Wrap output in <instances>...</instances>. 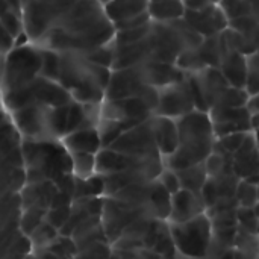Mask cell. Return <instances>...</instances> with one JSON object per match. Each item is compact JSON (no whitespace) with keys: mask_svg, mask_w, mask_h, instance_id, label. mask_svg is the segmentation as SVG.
<instances>
[{"mask_svg":"<svg viewBox=\"0 0 259 259\" xmlns=\"http://www.w3.org/2000/svg\"><path fill=\"white\" fill-rule=\"evenodd\" d=\"M114 36L115 27L106 17L103 3L100 0H77L38 44L56 52L87 53L112 42Z\"/></svg>","mask_w":259,"mask_h":259,"instance_id":"1","label":"cell"},{"mask_svg":"<svg viewBox=\"0 0 259 259\" xmlns=\"http://www.w3.org/2000/svg\"><path fill=\"white\" fill-rule=\"evenodd\" d=\"M111 68L91 62L79 52H59L56 82L64 87L73 100L80 103H102L111 77Z\"/></svg>","mask_w":259,"mask_h":259,"instance_id":"2","label":"cell"},{"mask_svg":"<svg viewBox=\"0 0 259 259\" xmlns=\"http://www.w3.org/2000/svg\"><path fill=\"white\" fill-rule=\"evenodd\" d=\"M176 123L179 146L170 156H167V168L176 171L205 162V159L212 153L215 143L211 115L206 111L194 109L179 117Z\"/></svg>","mask_w":259,"mask_h":259,"instance_id":"3","label":"cell"},{"mask_svg":"<svg viewBox=\"0 0 259 259\" xmlns=\"http://www.w3.org/2000/svg\"><path fill=\"white\" fill-rule=\"evenodd\" d=\"M21 155L26 184L55 182L61 176L73 175L71 155L61 140H21Z\"/></svg>","mask_w":259,"mask_h":259,"instance_id":"4","label":"cell"},{"mask_svg":"<svg viewBox=\"0 0 259 259\" xmlns=\"http://www.w3.org/2000/svg\"><path fill=\"white\" fill-rule=\"evenodd\" d=\"M71 100L73 97L64 87L41 74L27 85L2 94V103L9 112H14L29 105L62 106L70 103Z\"/></svg>","mask_w":259,"mask_h":259,"instance_id":"5","label":"cell"},{"mask_svg":"<svg viewBox=\"0 0 259 259\" xmlns=\"http://www.w3.org/2000/svg\"><path fill=\"white\" fill-rule=\"evenodd\" d=\"M41 71V50L29 44L15 46L6 52L3 58V82L2 94L18 90L35 77Z\"/></svg>","mask_w":259,"mask_h":259,"instance_id":"6","label":"cell"},{"mask_svg":"<svg viewBox=\"0 0 259 259\" xmlns=\"http://www.w3.org/2000/svg\"><path fill=\"white\" fill-rule=\"evenodd\" d=\"M176 250L190 259H203L211 240L212 223L206 212L182 223H168Z\"/></svg>","mask_w":259,"mask_h":259,"instance_id":"7","label":"cell"},{"mask_svg":"<svg viewBox=\"0 0 259 259\" xmlns=\"http://www.w3.org/2000/svg\"><path fill=\"white\" fill-rule=\"evenodd\" d=\"M77 0H29L21 6L23 27L29 39L38 42Z\"/></svg>","mask_w":259,"mask_h":259,"instance_id":"8","label":"cell"},{"mask_svg":"<svg viewBox=\"0 0 259 259\" xmlns=\"http://www.w3.org/2000/svg\"><path fill=\"white\" fill-rule=\"evenodd\" d=\"M140 215H150L152 214L143 208H137L132 205H127L124 202H120L114 197H103V208L100 214L102 228L105 232V237L108 243L112 246L123 231Z\"/></svg>","mask_w":259,"mask_h":259,"instance_id":"9","label":"cell"},{"mask_svg":"<svg viewBox=\"0 0 259 259\" xmlns=\"http://www.w3.org/2000/svg\"><path fill=\"white\" fill-rule=\"evenodd\" d=\"M109 149L117 150L120 153L131 155V156H138V158L161 156L155 144L150 118L123 132L109 146Z\"/></svg>","mask_w":259,"mask_h":259,"instance_id":"10","label":"cell"},{"mask_svg":"<svg viewBox=\"0 0 259 259\" xmlns=\"http://www.w3.org/2000/svg\"><path fill=\"white\" fill-rule=\"evenodd\" d=\"M47 105H29L11 112V121L23 140H50Z\"/></svg>","mask_w":259,"mask_h":259,"instance_id":"11","label":"cell"},{"mask_svg":"<svg viewBox=\"0 0 259 259\" xmlns=\"http://www.w3.org/2000/svg\"><path fill=\"white\" fill-rule=\"evenodd\" d=\"M196 109L194 96L188 79L171 83L159 90V103L155 115L179 118Z\"/></svg>","mask_w":259,"mask_h":259,"instance_id":"12","label":"cell"},{"mask_svg":"<svg viewBox=\"0 0 259 259\" xmlns=\"http://www.w3.org/2000/svg\"><path fill=\"white\" fill-rule=\"evenodd\" d=\"M150 167H164L162 156L138 158V156L126 155V153H120L109 147L102 149L96 155V173L100 176L129 171V170H138V168H150Z\"/></svg>","mask_w":259,"mask_h":259,"instance_id":"13","label":"cell"},{"mask_svg":"<svg viewBox=\"0 0 259 259\" xmlns=\"http://www.w3.org/2000/svg\"><path fill=\"white\" fill-rule=\"evenodd\" d=\"M153 115H155L153 108L141 96L117 99V100H105L100 105V118L105 120L143 123Z\"/></svg>","mask_w":259,"mask_h":259,"instance_id":"14","label":"cell"},{"mask_svg":"<svg viewBox=\"0 0 259 259\" xmlns=\"http://www.w3.org/2000/svg\"><path fill=\"white\" fill-rule=\"evenodd\" d=\"M147 85L149 83L146 80L144 64L112 70L105 91V100H117L138 96Z\"/></svg>","mask_w":259,"mask_h":259,"instance_id":"15","label":"cell"},{"mask_svg":"<svg viewBox=\"0 0 259 259\" xmlns=\"http://www.w3.org/2000/svg\"><path fill=\"white\" fill-rule=\"evenodd\" d=\"M182 20L202 36H212L228 27V17L222 11L220 5L212 3L200 9H185Z\"/></svg>","mask_w":259,"mask_h":259,"instance_id":"16","label":"cell"},{"mask_svg":"<svg viewBox=\"0 0 259 259\" xmlns=\"http://www.w3.org/2000/svg\"><path fill=\"white\" fill-rule=\"evenodd\" d=\"M232 171L241 181L259 184V152L255 134H247L240 149L232 155Z\"/></svg>","mask_w":259,"mask_h":259,"instance_id":"17","label":"cell"},{"mask_svg":"<svg viewBox=\"0 0 259 259\" xmlns=\"http://www.w3.org/2000/svg\"><path fill=\"white\" fill-rule=\"evenodd\" d=\"M203 212H206V205L202 199V194L182 188L171 196V212L168 222L182 223Z\"/></svg>","mask_w":259,"mask_h":259,"instance_id":"18","label":"cell"},{"mask_svg":"<svg viewBox=\"0 0 259 259\" xmlns=\"http://www.w3.org/2000/svg\"><path fill=\"white\" fill-rule=\"evenodd\" d=\"M152 132L155 138L156 149L161 156H170L179 146V132L178 123L175 118L164 117V115H153L150 117Z\"/></svg>","mask_w":259,"mask_h":259,"instance_id":"19","label":"cell"},{"mask_svg":"<svg viewBox=\"0 0 259 259\" xmlns=\"http://www.w3.org/2000/svg\"><path fill=\"white\" fill-rule=\"evenodd\" d=\"M58 188L53 181H42L36 184H26L18 196H20V208L21 211L30 208H41L49 209L53 197L56 196Z\"/></svg>","mask_w":259,"mask_h":259,"instance_id":"20","label":"cell"},{"mask_svg":"<svg viewBox=\"0 0 259 259\" xmlns=\"http://www.w3.org/2000/svg\"><path fill=\"white\" fill-rule=\"evenodd\" d=\"M61 143L70 153H91L97 155L102 147V140L99 135L97 127L80 129L65 135Z\"/></svg>","mask_w":259,"mask_h":259,"instance_id":"21","label":"cell"},{"mask_svg":"<svg viewBox=\"0 0 259 259\" xmlns=\"http://www.w3.org/2000/svg\"><path fill=\"white\" fill-rule=\"evenodd\" d=\"M219 67H220V71H222L223 77L229 83V87L244 88L246 79H247V74H249L247 61H246L244 55H241L238 52L228 50L225 53V56H223Z\"/></svg>","mask_w":259,"mask_h":259,"instance_id":"22","label":"cell"},{"mask_svg":"<svg viewBox=\"0 0 259 259\" xmlns=\"http://www.w3.org/2000/svg\"><path fill=\"white\" fill-rule=\"evenodd\" d=\"M149 0H109L103 5L106 17L112 23H118L143 12H147Z\"/></svg>","mask_w":259,"mask_h":259,"instance_id":"23","label":"cell"},{"mask_svg":"<svg viewBox=\"0 0 259 259\" xmlns=\"http://www.w3.org/2000/svg\"><path fill=\"white\" fill-rule=\"evenodd\" d=\"M185 9L187 6L184 0H149L147 12L152 20L168 23L181 20L185 14Z\"/></svg>","mask_w":259,"mask_h":259,"instance_id":"24","label":"cell"},{"mask_svg":"<svg viewBox=\"0 0 259 259\" xmlns=\"http://www.w3.org/2000/svg\"><path fill=\"white\" fill-rule=\"evenodd\" d=\"M149 211L156 220L167 222L171 212V194L158 182V179L153 182L150 197H149Z\"/></svg>","mask_w":259,"mask_h":259,"instance_id":"25","label":"cell"},{"mask_svg":"<svg viewBox=\"0 0 259 259\" xmlns=\"http://www.w3.org/2000/svg\"><path fill=\"white\" fill-rule=\"evenodd\" d=\"M93 197H105L103 178L97 173L85 179L74 176L73 199H93Z\"/></svg>","mask_w":259,"mask_h":259,"instance_id":"26","label":"cell"},{"mask_svg":"<svg viewBox=\"0 0 259 259\" xmlns=\"http://www.w3.org/2000/svg\"><path fill=\"white\" fill-rule=\"evenodd\" d=\"M176 173L179 176L182 188L194 191V193H200L203 185L208 181V173H206V168H205L203 162L187 167V168H182V170H176Z\"/></svg>","mask_w":259,"mask_h":259,"instance_id":"27","label":"cell"},{"mask_svg":"<svg viewBox=\"0 0 259 259\" xmlns=\"http://www.w3.org/2000/svg\"><path fill=\"white\" fill-rule=\"evenodd\" d=\"M26 185V171L24 167L8 168L0 171V199L8 194L20 193Z\"/></svg>","mask_w":259,"mask_h":259,"instance_id":"28","label":"cell"},{"mask_svg":"<svg viewBox=\"0 0 259 259\" xmlns=\"http://www.w3.org/2000/svg\"><path fill=\"white\" fill-rule=\"evenodd\" d=\"M58 237H59V231L44 220V222H42V223H41V225L27 237V240H29V243H30V249H36L38 252H46Z\"/></svg>","mask_w":259,"mask_h":259,"instance_id":"29","label":"cell"},{"mask_svg":"<svg viewBox=\"0 0 259 259\" xmlns=\"http://www.w3.org/2000/svg\"><path fill=\"white\" fill-rule=\"evenodd\" d=\"M46 215H47V209H41V208H30L21 211L18 217V231L24 237H29L46 220Z\"/></svg>","mask_w":259,"mask_h":259,"instance_id":"30","label":"cell"},{"mask_svg":"<svg viewBox=\"0 0 259 259\" xmlns=\"http://www.w3.org/2000/svg\"><path fill=\"white\" fill-rule=\"evenodd\" d=\"M235 200L238 208H255L258 205V185L240 179L235 191Z\"/></svg>","mask_w":259,"mask_h":259,"instance_id":"31","label":"cell"},{"mask_svg":"<svg viewBox=\"0 0 259 259\" xmlns=\"http://www.w3.org/2000/svg\"><path fill=\"white\" fill-rule=\"evenodd\" d=\"M73 162V175L76 178H90L96 175V155L91 153H70Z\"/></svg>","mask_w":259,"mask_h":259,"instance_id":"32","label":"cell"},{"mask_svg":"<svg viewBox=\"0 0 259 259\" xmlns=\"http://www.w3.org/2000/svg\"><path fill=\"white\" fill-rule=\"evenodd\" d=\"M91 62L100 65V67H106V68H111L112 67V62H114V55H115V46H114V41L112 42H108L105 46H100V47H96L87 53H83Z\"/></svg>","mask_w":259,"mask_h":259,"instance_id":"33","label":"cell"},{"mask_svg":"<svg viewBox=\"0 0 259 259\" xmlns=\"http://www.w3.org/2000/svg\"><path fill=\"white\" fill-rule=\"evenodd\" d=\"M152 23L141 26V27H135V29H126V30H115V36H114V44L115 46H126V44H134L138 42L141 39H144L149 32H150Z\"/></svg>","mask_w":259,"mask_h":259,"instance_id":"34","label":"cell"},{"mask_svg":"<svg viewBox=\"0 0 259 259\" xmlns=\"http://www.w3.org/2000/svg\"><path fill=\"white\" fill-rule=\"evenodd\" d=\"M237 226L250 234H258L259 215L255 208H238L237 209Z\"/></svg>","mask_w":259,"mask_h":259,"instance_id":"35","label":"cell"},{"mask_svg":"<svg viewBox=\"0 0 259 259\" xmlns=\"http://www.w3.org/2000/svg\"><path fill=\"white\" fill-rule=\"evenodd\" d=\"M112 253V247L106 241H100L96 244H91L82 250L77 252L74 259H109Z\"/></svg>","mask_w":259,"mask_h":259,"instance_id":"36","label":"cell"},{"mask_svg":"<svg viewBox=\"0 0 259 259\" xmlns=\"http://www.w3.org/2000/svg\"><path fill=\"white\" fill-rule=\"evenodd\" d=\"M71 214V205H64V206H52L47 209V215H46V222L50 223L53 228H56L58 231L62 229V226L67 223L68 217Z\"/></svg>","mask_w":259,"mask_h":259,"instance_id":"37","label":"cell"},{"mask_svg":"<svg viewBox=\"0 0 259 259\" xmlns=\"http://www.w3.org/2000/svg\"><path fill=\"white\" fill-rule=\"evenodd\" d=\"M158 182L173 196L176 194L179 190H182V185H181V181H179V176L175 170L171 168H164L161 171V175L158 176Z\"/></svg>","mask_w":259,"mask_h":259,"instance_id":"38","label":"cell"},{"mask_svg":"<svg viewBox=\"0 0 259 259\" xmlns=\"http://www.w3.org/2000/svg\"><path fill=\"white\" fill-rule=\"evenodd\" d=\"M247 94L256 96L259 94V74L256 73H249L247 79H246V85H244Z\"/></svg>","mask_w":259,"mask_h":259,"instance_id":"39","label":"cell"},{"mask_svg":"<svg viewBox=\"0 0 259 259\" xmlns=\"http://www.w3.org/2000/svg\"><path fill=\"white\" fill-rule=\"evenodd\" d=\"M9 120H11V115L8 114L6 108H5V106H3V103L0 102V126H2L3 123L9 121Z\"/></svg>","mask_w":259,"mask_h":259,"instance_id":"40","label":"cell"},{"mask_svg":"<svg viewBox=\"0 0 259 259\" xmlns=\"http://www.w3.org/2000/svg\"><path fill=\"white\" fill-rule=\"evenodd\" d=\"M3 55L0 53V96H2V91H3V88H2V82H3Z\"/></svg>","mask_w":259,"mask_h":259,"instance_id":"41","label":"cell"},{"mask_svg":"<svg viewBox=\"0 0 259 259\" xmlns=\"http://www.w3.org/2000/svg\"><path fill=\"white\" fill-rule=\"evenodd\" d=\"M9 2H11L17 9H20V11H21V0H9Z\"/></svg>","mask_w":259,"mask_h":259,"instance_id":"42","label":"cell"},{"mask_svg":"<svg viewBox=\"0 0 259 259\" xmlns=\"http://www.w3.org/2000/svg\"><path fill=\"white\" fill-rule=\"evenodd\" d=\"M220 259H234V255H232V250L231 252H228V253H225L223 256Z\"/></svg>","mask_w":259,"mask_h":259,"instance_id":"43","label":"cell"},{"mask_svg":"<svg viewBox=\"0 0 259 259\" xmlns=\"http://www.w3.org/2000/svg\"><path fill=\"white\" fill-rule=\"evenodd\" d=\"M255 211H256V214L259 215V184H258V205L255 206Z\"/></svg>","mask_w":259,"mask_h":259,"instance_id":"44","label":"cell"},{"mask_svg":"<svg viewBox=\"0 0 259 259\" xmlns=\"http://www.w3.org/2000/svg\"><path fill=\"white\" fill-rule=\"evenodd\" d=\"M255 138H256V141L259 143V127H256V134H255Z\"/></svg>","mask_w":259,"mask_h":259,"instance_id":"45","label":"cell"},{"mask_svg":"<svg viewBox=\"0 0 259 259\" xmlns=\"http://www.w3.org/2000/svg\"><path fill=\"white\" fill-rule=\"evenodd\" d=\"M100 2H102V3L105 5V3H106V2H109V0H100Z\"/></svg>","mask_w":259,"mask_h":259,"instance_id":"46","label":"cell"},{"mask_svg":"<svg viewBox=\"0 0 259 259\" xmlns=\"http://www.w3.org/2000/svg\"><path fill=\"white\" fill-rule=\"evenodd\" d=\"M258 241H259V228H258Z\"/></svg>","mask_w":259,"mask_h":259,"instance_id":"47","label":"cell"},{"mask_svg":"<svg viewBox=\"0 0 259 259\" xmlns=\"http://www.w3.org/2000/svg\"><path fill=\"white\" fill-rule=\"evenodd\" d=\"M258 152H259V143H258Z\"/></svg>","mask_w":259,"mask_h":259,"instance_id":"48","label":"cell"}]
</instances>
